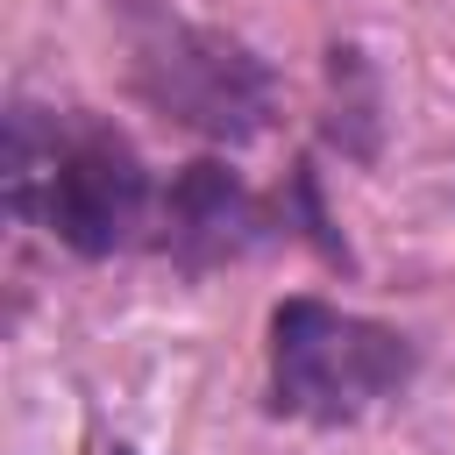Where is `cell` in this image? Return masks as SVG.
I'll use <instances>...</instances> for the list:
<instances>
[{
	"label": "cell",
	"instance_id": "cell-3",
	"mask_svg": "<svg viewBox=\"0 0 455 455\" xmlns=\"http://www.w3.org/2000/svg\"><path fill=\"white\" fill-rule=\"evenodd\" d=\"M419 370V348L327 299H284L270 313V412L306 427H355L391 405Z\"/></svg>",
	"mask_w": 455,
	"mask_h": 455
},
{
	"label": "cell",
	"instance_id": "cell-5",
	"mask_svg": "<svg viewBox=\"0 0 455 455\" xmlns=\"http://www.w3.org/2000/svg\"><path fill=\"white\" fill-rule=\"evenodd\" d=\"M114 455H135V448H114Z\"/></svg>",
	"mask_w": 455,
	"mask_h": 455
},
{
	"label": "cell",
	"instance_id": "cell-1",
	"mask_svg": "<svg viewBox=\"0 0 455 455\" xmlns=\"http://www.w3.org/2000/svg\"><path fill=\"white\" fill-rule=\"evenodd\" d=\"M7 206L14 220H43L71 256H114L135 242V228L156 206L142 149L100 121V114H43L14 107L7 114Z\"/></svg>",
	"mask_w": 455,
	"mask_h": 455
},
{
	"label": "cell",
	"instance_id": "cell-4",
	"mask_svg": "<svg viewBox=\"0 0 455 455\" xmlns=\"http://www.w3.org/2000/svg\"><path fill=\"white\" fill-rule=\"evenodd\" d=\"M277 228H291V206L277 213L270 199H256L228 164H185L164 192V249L185 270H213L235 263L263 242H277Z\"/></svg>",
	"mask_w": 455,
	"mask_h": 455
},
{
	"label": "cell",
	"instance_id": "cell-2",
	"mask_svg": "<svg viewBox=\"0 0 455 455\" xmlns=\"http://www.w3.org/2000/svg\"><path fill=\"white\" fill-rule=\"evenodd\" d=\"M128 21V78L135 92L213 142H256L277 114V71L228 28H206L164 0H121Z\"/></svg>",
	"mask_w": 455,
	"mask_h": 455
}]
</instances>
